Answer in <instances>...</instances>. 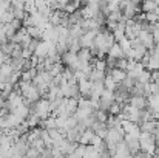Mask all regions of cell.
Returning a JSON list of instances; mask_svg holds the SVG:
<instances>
[{
    "label": "cell",
    "mask_w": 159,
    "mask_h": 158,
    "mask_svg": "<svg viewBox=\"0 0 159 158\" xmlns=\"http://www.w3.org/2000/svg\"><path fill=\"white\" fill-rule=\"evenodd\" d=\"M139 144H141V151H144V152H147V154H150V155L155 157L156 146H158L156 144V140H155V135L142 132L141 133V138H139Z\"/></svg>",
    "instance_id": "obj_1"
},
{
    "label": "cell",
    "mask_w": 159,
    "mask_h": 158,
    "mask_svg": "<svg viewBox=\"0 0 159 158\" xmlns=\"http://www.w3.org/2000/svg\"><path fill=\"white\" fill-rule=\"evenodd\" d=\"M31 113L37 115L42 121L48 119L51 116V110H50V101L48 99H40L39 103L31 105Z\"/></svg>",
    "instance_id": "obj_2"
},
{
    "label": "cell",
    "mask_w": 159,
    "mask_h": 158,
    "mask_svg": "<svg viewBox=\"0 0 159 158\" xmlns=\"http://www.w3.org/2000/svg\"><path fill=\"white\" fill-rule=\"evenodd\" d=\"M125 138V132L122 130V127H117V129H108L105 136V144L107 146H117L119 143H122Z\"/></svg>",
    "instance_id": "obj_3"
},
{
    "label": "cell",
    "mask_w": 159,
    "mask_h": 158,
    "mask_svg": "<svg viewBox=\"0 0 159 158\" xmlns=\"http://www.w3.org/2000/svg\"><path fill=\"white\" fill-rule=\"evenodd\" d=\"M80 11H82V16L85 20L96 19V16L101 12V2H87V3H84V8Z\"/></svg>",
    "instance_id": "obj_4"
},
{
    "label": "cell",
    "mask_w": 159,
    "mask_h": 158,
    "mask_svg": "<svg viewBox=\"0 0 159 158\" xmlns=\"http://www.w3.org/2000/svg\"><path fill=\"white\" fill-rule=\"evenodd\" d=\"M138 39L141 41V44L148 50V51H152L155 47H156V42H155V37H153V34L150 33V31H147V30H142L141 33H139V36H138Z\"/></svg>",
    "instance_id": "obj_5"
},
{
    "label": "cell",
    "mask_w": 159,
    "mask_h": 158,
    "mask_svg": "<svg viewBox=\"0 0 159 158\" xmlns=\"http://www.w3.org/2000/svg\"><path fill=\"white\" fill-rule=\"evenodd\" d=\"M91 92H93V82H91L90 79H84V81L79 82V93H80V98L90 99Z\"/></svg>",
    "instance_id": "obj_6"
},
{
    "label": "cell",
    "mask_w": 159,
    "mask_h": 158,
    "mask_svg": "<svg viewBox=\"0 0 159 158\" xmlns=\"http://www.w3.org/2000/svg\"><path fill=\"white\" fill-rule=\"evenodd\" d=\"M42 41L50 42V44H57V41H59V33H57L56 26L50 25V26L43 31V34H42Z\"/></svg>",
    "instance_id": "obj_7"
},
{
    "label": "cell",
    "mask_w": 159,
    "mask_h": 158,
    "mask_svg": "<svg viewBox=\"0 0 159 158\" xmlns=\"http://www.w3.org/2000/svg\"><path fill=\"white\" fill-rule=\"evenodd\" d=\"M125 22H127V20L124 19V20H122V22H119V23H117V26L111 31V33H113V36H114V41H116L117 44H119L122 39H125V37H127V36H125Z\"/></svg>",
    "instance_id": "obj_8"
},
{
    "label": "cell",
    "mask_w": 159,
    "mask_h": 158,
    "mask_svg": "<svg viewBox=\"0 0 159 158\" xmlns=\"http://www.w3.org/2000/svg\"><path fill=\"white\" fill-rule=\"evenodd\" d=\"M148 53H150V62L147 65V70L148 71H158L159 70V53L155 48Z\"/></svg>",
    "instance_id": "obj_9"
},
{
    "label": "cell",
    "mask_w": 159,
    "mask_h": 158,
    "mask_svg": "<svg viewBox=\"0 0 159 158\" xmlns=\"http://www.w3.org/2000/svg\"><path fill=\"white\" fill-rule=\"evenodd\" d=\"M130 105H133L138 110H145L147 108V98L145 96H130Z\"/></svg>",
    "instance_id": "obj_10"
},
{
    "label": "cell",
    "mask_w": 159,
    "mask_h": 158,
    "mask_svg": "<svg viewBox=\"0 0 159 158\" xmlns=\"http://www.w3.org/2000/svg\"><path fill=\"white\" fill-rule=\"evenodd\" d=\"M77 57H79V60H80L82 67H84V65L91 64V60L94 59V57H93V54H91V51H90L88 48H82L80 51L77 53Z\"/></svg>",
    "instance_id": "obj_11"
},
{
    "label": "cell",
    "mask_w": 159,
    "mask_h": 158,
    "mask_svg": "<svg viewBox=\"0 0 159 158\" xmlns=\"http://www.w3.org/2000/svg\"><path fill=\"white\" fill-rule=\"evenodd\" d=\"M147 107L152 115H159V96L153 95L147 99Z\"/></svg>",
    "instance_id": "obj_12"
},
{
    "label": "cell",
    "mask_w": 159,
    "mask_h": 158,
    "mask_svg": "<svg viewBox=\"0 0 159 158\" xmlns=\"http://www.w3.org/2000/svg\"><path fill=\"white\" fill-rule=\"evenodd\" d=\"M108 74L116 81V84H122L124 81H125V78H127V71H124V70H119V68H113V70H110L108 71Z\"/></svg>",
    "instance_id": "obj_13"
},
{
    "label": "cell",
    "mask_w": 159,
    "mask_h": 158,
    "mask_svg": "<svg viewBox=\"0 0 159 158\" xmlns=\"http://www.w3.org/2000/svg\"><path fill=\"white\" fill-rule=\"evenodd\" d=\"M94 136H96V133H94V132H93L91 129H88V130H85V132L82 133V136H80V141H79V144H82V146H90V144L93 143Z\"/></svg>",
    "instance_id": "obj_14"
},
{
    "label": "cell",
    "mask_w": 159,
    "mask_h": 158,
    "mask_svg": "<svg viewBox=\"0 0 159 158\" xmlns=\"http://www.w3.org/2000/svg\"><path fill=\"white\" fill-rule=\"evenodd\" d=\"M107 56H110V57H113V59H116V60H119V59H125V54H124V51L120 50V47H119L117 42L108 50V54H107Z\"/></svg>",
    "instance_id": "obj_15"
},
{
    "label": "cell",
    "mask_w": 159,
    "mask_h": 158,
    "mask_svg": "<svg viewBox=\"0 0 159 158\" xmlns=\"http://www.w3.org/2000/svg\"><path fill=\"white\" fill-rule=\"evenodd\" d=\"M158 126H159L158 121H148V122H145V124L141 126V132H145V133H152V135H155Z\"/></svg>",
    "instance_id": "obj_16"
},
{
    "label": "cell",
    "mask_w": 159,
    "mask_h": 158,
    "mask_svg": "<svg viewBox=\"0 0 159 158\" xmlns=\"http://www.w3.org/2000/svg\"><path fill=\"white\" fill-rule=\"evenodd\" d=\"M141 9L144 11V14H148V12H155L158 9V3L153 2V0H147L141 5Z\"/></svg>",
    "instance_id": "obj_17"
},
{
    "label": "cell",
    "mask_w": 159,
    "mask_h": 158,
    "mask_svg": "<svg viewBox=\"0 0 159 158\" xmlns=\"http://www.w3.org/2000/svg\"><path fill=\"white\" fill-rule=\"evenodd\" d=\"M6 64L11 65L12 71H23V64H25V59H9Z\"/></svg>",
    "instance_id": "obj_18"
},
{
    "label": "cell",
    "mask_w": 159,
    "mask_h": 158,
    "mask_svg": "<svg viewBox=\"0 0 159 158\" xmlns=\"http://www.w3.org/2000/svg\"><path fill=\"white\" fill-rule=\"evenodd\" d=\"M104 85H105V90H110V92H116L117 90V87H119V84H116V81L110 76V74H107L105 81H104Z\"/></svg>",
    "instance_id": "obj_19"
},
{
    "label": "cell",
    "mask_w": 159,
    "mask_h": 158,
    "mask_svg": "<svg viewBox=\"0 0 159 158\" xmlns=\"http://www.w3.org/2000/svg\"><path fill=\"white\" fill-rule=\"evenodd\" d=\"M28 126H30V129H37V126H40V122H42V119L37 116V115H34V113H31L30 116H28V119L25 121Z\"/></svg>",
    "instance_id": "obj_20"
},
{
    "label": "cell",
    "mask_w": 159,
    "mask_h": 158,
    "mask_svg": "<svg viewBox=\"0 0 159 158\" xmlns=\"http://www.w3.org/2000/svg\"><path fill=\"white\" fill-rule=\"evenodd\" d=\"M26 33H28V36H30L31 39H39V41H40V37H42V34H43V31L39 30L37 26H30V28H26Z\"/></svg>",
    "instance_id": "obj_21"
},
{
    "label": "cell",
    "mask_w": 159,
    "mask_h": 158,
    "mask_svg": "<svg viewBox=\"0 0 159 158\" xmlns=\"http://www.w3.org/2000/svg\"><path fill=\"white\" fill-rule=\"evenodd\" d=\"M136 82L141 84V85H147V84H150V82H152V71L145 70V71L139 76V79H138Z\"/></svg>",
    "instance_id": "obj_22"
},
{
    "label": "cell",
    "mask_w": 159,
    "mask_h": 158,
    "mask_svg": "<svg viewBox=\"0 0 159 158\" xmlns=\"http://www.w3.org/2000/svg\"><path fill=\"white\" fill-rule=\"evenodd\" d=\"M119 47H120V50L124 51V54H125V57H127V54L131 51V41L130 39H122L120 42H119Z\"/></svg>",
    "instance_id": "obj_23"
},
{
    "label": "cell",
    "mask_w": 159,
    "mask_h": 158,
    "mask_svg": "<svg viewBox=\"0 0 159 158\" xmlns=\"http://www.w3.org/2000/svg\"><path fill=\"white\" fill-rule=\"evenodd\" d=\"M120 113H122V105H119L117 103H114L108 110V115H111V116H119Z\"/></svg>",
    "instance_id": "obj_24"
},
{
    "label": "cell",
    "mask_w": 159,
    "mask_h": 158,
    "mask_svg": "<svg viewBox=\"0 0 159 158\" xmlns=\"http://www.w3.org/2000/svg\"><path fill=\"white\" fill-rule=\"evenodd\" d=\"M108 118H110L108 112H104V110H99V112H96V119H98L99 122H102V124H107Z\"/></svg>",
    "instance_id": "obj_25"
},
{
    "label": "cell",
    "mask_w": 159,
    "mask_h": 158,
    "mask_svg": "<svg viewBox=\"0 0 159 158\" xmlns=\"http://www.w3.org/2000/svg\"><path fill=\"white\" fill-rule=\"evenodd\" d=\"M11 73H12V68H11L9 64H3V65H0V74H2L3 78H8Z\"/></svg>",
    "instance_id": "obj_26"
},
{
    "label": "cell",
    "mask_w": 159,
    "mask_h": 158,
    "mask_svg": "<svg viewBox=\"0 0 159 158\" xmlns=\"http://www.w3.org/2000/svg\"><path fill=\"white\" fill-rule=\"evenodd\" d=\"M128 64H130V60H128L127 57H125V59H119V60H117V65H116V68L127 71V68H128Z\"/></svg>",
    "instance_id": "obj_27"
},
{
    "label": "cell",
    "mask_w": 159,
    "mask_h": 158,
    "mask_svg": "<svg viewBox=\"0 0 159 158\" xmlns=\"http://www.w3.org/2000/svg\"><path fill=\"white\" fill-rule=\"evenodd\" d=\"M133 158H153V155H150V154H147V152H144V151H139L138 154H134Z\"/></svg>",
    "instance_id": "obj_28"
},
{
    "label": "cell",
    "mask_w": 159,
    "mask_h": 158,
    "mask_svg": "<svg viewBox=\"0 0 159 158\" xmlns=\"http://www.w3.org/2000/svg\"><path fill=\"white\" fill-rule=\"evenodd\" d=\"M65 158H79V157H77L76 154H70V155H66Z\"/></svg>",
    "instance_id": "obj_29"
},
{
    "label": "cell",
    "mask_w": 159,
    "mask_h": 158,
    "mask_svg": "<svg viewBox=\"0 0 159 158\" xmlns=\"http://www.w3.org/2000/svg\"><path fill=\"white\" fill-rule=\"evenodd\" d=\"M155 50L159 53V42H156V47H155Z\"/></svg>",
    "instance_id": "obj_30"
},
{
    "label": "cell",
    "mask_w": 159,
    "mask_h": 158,
    "mask_svg": "<svg viewBox=\"0 0 159 158\" xmlns=\"http://www.w3.org/2000/svg\"><path fill=\"white\" fill-rule=\"evenodd\" d=\"M153 158H159V154H156V155H155V157H153Z\"/></svg>",
    "instance_id": "obj_31"
},
{
    "label": "cell",
    "mask_w": 159,
    "mask_h": 158,
    "mask_svg": "<svg viewBox=\"0 0 159 158\" xmlns=\"http://www.w3.org/2000/svg\"><path fill=\"white\" fill-rule=\"evenodd\" d=\"M2 132H3V130H2V127H0V133H2Z\"/></svg>",
    "instance_id": "obj_32"
}]
</instances>
